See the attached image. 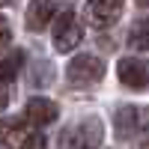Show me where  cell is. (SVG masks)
Segmentation results:
<instances>
[{
  "instance_id": "3",
  "label": "cell",
  "mask_w": 149,
  "mask_h": 149,
  "mask_svg": "<svg viewBox=\"0 0 149 149\" xmlns=\"http://www.w3.org/2000/svg\"><path fill=\"white\" fill-rule=\"evenodd\" d=\"M66 74H69V81L78 84V86H93V84H98L104 78V63L98 57H93V54H81V57H74L69 63Z\"/></svg>"
},
{
  "instance_id": "15",
  "label": "cell",
  "mask_w": 149,
  "mask_h": 149,
  "mask_svg": "<svg viewBox=\"0 0 149 149\" xmlns=\"http://www.w3.org/2000/svg\"><path fill=\"white\" fill-rule=\"evenodd\" d=\"M137 3H140V6H143V9H149V0H137Z\"/></svg>"
},
{
  "instance_id": "2",
  "label": "cell",
  "mask_w": 149,
  "mask_h": 149,
  "mask_svg": "<svg viewBox=\"0 0 149 149\" xmlns=\"http://www.w3.org/2000/svg\"><path fill=\"white\" fill-rule=\"evenodd\" d=\"M81 39H84V30H81L78 18H74V12H72V9L60 12V15H57V24H54V51L69 54L72 48H78Z\"/></svg>"
},
{
  "instance_id": "4",
  "label": "cell",
  "mask_w": 149,
  "mask_h": 149,
  "mask_svg": "<svg viewBox=\"0 0 149 149\" xmlns=\"http://www.w3.org/2000/svg\"><path fill=\"white\" fill-rule=\"evenodd\" d=\"M119 15H122V0H86L84 3V18L95 30H104L110 24H116Z\"/></svg>"
},
{
  "instance_id": "11",
  "label": "cell",
  "mask_w": 149,
  "mask_h": 149,
  "mask_svg": "<svg viewBox=\"0 0 149 149\" xmlns=\"http://www.w3.org/2000/svg\"><path fill=\"white\" fill-rule=\"evenodd\" d=\"M149 137V107H134V119H131V137Z\"/></svg>"
},
{
  "instance_id": "9",
  "label": "cell",
  "mask_w": 149,
  "mask_h": 149,
  "mask_svg": "<svg viewBox=\"0 0 149 149\" xmlns=\"http://www.w3.org/2000/svg\"><path fill=\"white\" fill-rule=\"evenodd\" d=\"M21 63H24V54H21V51H12L9 57L0 60V84H12V81H15Z\"/></svg>"
},
{
  "instance_id": "16",
  "label": "cell",
  "mask_w": 149,
  "mask_h": 149,
  "mask_svg": "<svg viewBox=\"0 0 149 149\" xmlns=\"http://www.w3.org/2000/svg\"><path fill=\"white\" fill-rule=\"evenodd\" d=\"M6 3H9V0H0V6H6Z\"/></svg>"
},
{
  "instance_id": "7",
  "label": "cell",
  "mask_w": 149,
  "mask_h": 149,
  "mask_svg": "<svg viewBox=\"0 0 149 149\" xmlns=\"http://www.w3.org/2000/svg\"><path fill=\"white\" fill-rule=\"evenodd\" d=\"M24 113H27V119L33 122V125H48V122L57 119V104L51 102V98L36 95V98H30V102H27Z\"/></svg>"
},
{
  "instance_id": "13",
  "label": "cell",
  "mask_w": 149,
  "mask_h": 149,
  "mask_svg": "<svg viewBox=\"0 0 149 149\" xmlns=\"http://www.w3.org/2000/svg\"><path fill=\"white\" fill-rule=\"evenodd\" d=\"M9 39H12V33H9V24L0 18V51H3V48L9 45Z\"/></svg>"
},
{
  "instance_id": "14",
  "label": "cell",
  "mask_w": 149,
  "mask_h": 149,
  "mask_svg": "<svg viewBox=\"0 0 149 149\" xmlns=\"http://www.w3.org/2000/svg\"><path fill=\"white\" fill-rule=\"evenodd\" d=\"M9 104V95H6V90H3V86H0V110H3Z\"/></svg>"
},
{
  "instance_id": "5",
  "label": "cell",
  "mask_w": 149,
  "mask_h": 149,
  "mask_svg": "<svg viewBox=\"0 0 149 149\" xmlns=\"http://www.w3.org/2000/svg\"><path fill=\"white\" fill-rule=\"evenodd\" d=\"M116 74H119V81L125 84L128 90H134V93H140V90L149 86V63H146V60H137V57L119 60Z\"/></svg>"
},
{
  "instance_id": "8",
  "label": "cell",
  "mask_w": 149,
  "mask_h": 149,
  "mask_svg": "<svg viewBox=\"0 0 149 149\" xmlns=\"http://www.w3.org/2000/svg\"><path fill=\"white\" fill-rule=\"evenodd\" d=\"M51 18H54V3L51 0H33V3L27 6V15H24L27 30H33V33L45 30L48 24H51Z\"/></svg>"
},
{
  "instance_id": "12",
  "label": "cell",
  "mask_w": 149,
  "mask_h": 149,
  "mask_svg": "<svg viewBox=\"0 0 149 149\" xmlns=\"http://www.w3.org/2000/svg\"><path fill=\"white\" fill-rule=\"evenodd\" d=\"M21 149H45V137H42V134H33V131H30V137L24 140V146H21Z\"/></svg>"
},
{
  "instance_id": "6",
  "label": "cell",
  "mask_w": 149,
  "mask_h": 149,
  "mask_svg": "<svg viewBox=\"0 0 149 149\" xmlns=\"http://www.w3.org/2000/svg\"><path fill=\"white\" fill-rule=\"evenodd\" d=\"M27 137H30V128H27V122H24V119H18V116L0 119V143H3V146L21 149Z\"/></svg>"
},
{
  "instance_id": "1",
  "label": "cell",
  "mask_w": 149,
  "mask_h": 149,
  "mask_svg": "<svg viewBox=\"0 0 149 149\" xmlns=\"http://www.w3.org/2000/svg\"><path fill=\"white\" fill-rule=\"evenodd\" d=\"M102 137H104V125H102V119L86 116V119L78 122V125L69 128L63 146H66V149H98V146H102Z\"/></svg>"
},
{
  "instance_id": "10",
  "label": "cell",
  "mask_w": 149,
  "mask_h": 149,
  "mask_svg": "<svg viewBox=\"0 0 149 149\" xmlns=\"http://www.w3.org/2000/svg\"><path fill=\"white\" fill-rule=\"evenodd\" d=\"M128 45L134 48V51H149V18L137 21V24L131 27V33H128Z\"/></svg>"
}]
</instances>
